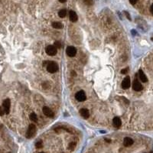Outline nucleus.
I'll return each mask as SVG.
<instances>
[{"instance_id":"4be33fe9","label":"nucleus","mask_w":153,"mask_h":153,"mask_svg":"<svg viewBox=\"0 0 153 153\" xmlns=\"http://www.w3.org/2000/svg\"><path fill=\"white\" fill-rule=\"evenodd\" d=\"M124 13H125V15H126V17L128 18L129 20H131V17H130V14H129L127 12H124Z\"/></svg>"},{"instance_id":"6ab92c4d","label":"nucleus","mask_w":153,"mask_h":153,"mask_svg":"<svg viewBox=\"0 0 153 153\" xmlns=\"http://www.w3.org/2000/svg\"><path fill=\"white\" fill-rule=\"evenodd\" d=\"M54 46L57 47V48H60V47H61V43L59 41H57L54 42Z\"/></svg>"},{"instance_id":"6e6552de","label":"nucleus","mask_w":153,"mask_h":153,"mask_svg":"<svg viewBox=\"0 0 153 153\" xmlns=\"http://www.w3.org/2000/svg\"><path fill=\"white\" fill-rule=\"evenodd\" d=\"M132 88L134 90H136V91H141L143 89V87L138 80H135L132 84Z\"/></svg>"},{"instance_id":"393cba45","label":"nucleus","mask_w":153,"mask_h":153,"mask_svg":"<svg viewBox=\"0 0 153 153\" xmlns=\"http://www.w3.org/2000/svg\"><path fill=\"white\" fill-rule=\"evenodd\" d=\"M150 12H151V13L153 15V4L151 6V7H150Z\"/></svg>"},{"instance_id":"0eeeda50","label":"nucleus","mask_w":153,"mask_h":153,"mask_svg":"<svg viewBox=\"0 0 153 153\" xmlns=\"http://www.w3.org/2000/svg\"><path fill=\"white\" fill-rule=\"evenodd\" d=\"M66 53L69 57H74L76 54V49L73 46H69L67 47Z\"/></svg>"},{"instance_id":"412c9836","label":"nucleus","mask_w":153,"mask_h":153,"mask_svg":"<svg viewBox=\"0 0 153 153\" xmlns=\"http://www.w3.org/2000/svg\"><path fill=\"white\" fill-rule=\"evenodd\" d=\"M4 113H5V112H4L3 108H2L1 107H0V116H3Z\"/></svg>"},{"instance_id":"aec40b11","label":"nucleus","mask_w":153,"mask_h":153,"mask_svg":"<svg viewBox=\"0 0 153 153\" xmlns=\"http://www.w3.org/2000/svg\"><path fill=\"white\" fill-rule=\"evenodd\" d=\"M36 147L37 148H41V147H42V142L41 141H39V142H38L37 143H36Z\"/></svg>"},{"instance_id":"2eb2a0df","label":"nucleus","mask_w":153,"mask_h":153,"mask_svg":"<svg viewBox=\"0 0 153 153\" xmlns=\"http://www.w3.org/2000/svg\"><path fill=\"white\" fill-rule=\"evenodd\" d=\"M52 27L54 28H56V29H61V28H62V27H63V25H62V24L59 22H54L52 23Z\"/></svg>"},{"instance_id":"1a4fd4ad","label":"nucleus","mask_w":153,"mask_h":153,"mask_svg":"<svg viewBox=\"0 0 153 153\" xmlns=\"http://www.w3.org/2000/svg\"><path fill=\"white\" fill-rule=\"evenodd\" d=\"M43 113H44V114L47 117H50V118H52L54 116V113L52 112V110L48 108V107H43Z\"/></svg>"},{"instance_id":"423d86ee","label":"nucleus","mask_w":153,"mask_h":153,"mask_svg":"<svg viewBox=\"0 0 153 153\" xmlns=\"http://www.w3.org/2000/svg\"><path fill=\"white\" fill-rule=\"evenodd\" d=\"M130 85H131V81H130V76H126V77L123 79L122 82V87L124 90H126L130 87Z\"/></svg>"},{"instance_id":"5701e85b","label":"nucleus","mask_w":153,"mask_h":153,"mask_svg":"<svg viewBox=\"0 0 153 153\" xmlns=\"http://www.w3.org/2000/svg\"><path fill=\"white\" fill-rule=\"evenodd\" d=\"M137 1H138V0H130V3L132 5H135L137 2Z\"/></svg>"},{"instance_id":"4468645a","label":"nucleus","mask_w":153,"mask_h":153,"mask_svg":"<svg viewBox=\"0 0 153 153\" xmlns=\"http://www.w3.org/2000/svg\"><path fill=\"white\" fill-rule=\"evenodd\" d=\"M138 76H139V79L141 80L142 82L143 83H146L148 81V79L146 77L145 74H144V72L142 70H138Z\"/></svg>"},{"instance_id":"cd10ccee","label":"nucleus","mask_w":153,"mask_h":153,"mask_svg":"<svg viewBox=\"0 0 153 153\" xmlns=\"http://www.w3.org/2000/svg\"><path fill=\"white\" fill-rule=\"evenodd\" d=\"M41 153H45V152H41Z\"/></svg>"},{"instance_id":"a878e982","label":"nucleus","mask_w":153,"mask_h":153,"mask_svg":"<svg viewBox=\"0 0 153 153\" xmlns=\"http://www.w3.org/2000/svg\"><path fill=\"white\" fill-rule=\"evenodd\" d=\"M66 1H67V0H59V2H62V3H64Z\"/></svg>"},{"instance_id":"9d476101","label":"nucleus","mask_w":153,"mask_h":153,"mask_svg":"<svg viewBox=\"0 0 153 153\" xmlns=\"http://www.w3.org/2000/svg\"><path fill=\"white\" fill-rule=\"evenodd\" d=\"M80 116H82L83 118H84V119H88L89 116H90L89 110L87 109H85V108H83V109H80Z\"/></svg>"},{"instance_id":"a211bd4d","label":"nucleus","mask_w":153,"mask_h":153,"mask_svg":"<svg viewBox=\"0 0 153 153\" xmlns=\"http://www.w3.org/2000/svg\"><path fill=\"white\" fill-rule=\"evenodd\" d=\"M84 2L85 4H87V6H91V5H93V0H84Z\"/></svg>"},{"instance_id":"bb28decb","label":"nucleus","mask_w":153,"mask_h":153,"mask_svg":"<svg viewBox=\"0 0 153 153\" xmlns=\"http://www.w3.org/2000/svg\"><path fill=\"white\" fill-rule=\"evenodd\" d=\"M106 141H107V142H110V140H109V139H107V138H106Z\"/></svg>"},{"instance_id":"ddd939ff","label":"nucleus","mask_w":153,"mask_h":153,"mask_svg":"<svg viewBox=\"0 0 153 153\" xmlns=\"http://www.w3.org/2000/svg\"><path fill=\"white\" fill-rule=\"evenodd\" d=\"M69 16H70V20L72 22H76L78 19L77 15H76L74 11H70Z\"/></svg>"},{"instance_id":"f8f14e48","label":"nucleus","mask_w":153,"mask_h":153,"mask_svg":"<svg viewBox=\"0 0 153 153\" xmlns=\"http://www.w3.org/2000/svg\"><path fill=\"white\" fill-rule=\"evenodd\" d=\"M133 140L132 138H130V137H126L123 140V145L126 147H130L133 144Z\"/></svg>"},{"instance_id":"f3484780","label":"nucleus","mask_w":153,"mask_h":153,"mask_svg":"<svg viewBox=\"0 0 153 153\" xmlns=\"http://www.w3.org/2000/svg\"><path fill=\"white\" fill-rule=\"evenodd\" d=\"M30 119L32 121H37L38 120V116H37V115L34 113H32L31 115H30Z\"/></svg>"},{"instance_id":"20e7f679","label":"nucleus","mask_w":153,"mask_h":153,"mask_svg":"<svg viewBox=\"0 0 153 153\" xmlns=\"http://www.w3.org/2000/svg\"><path fill=\"white\" fill-rule=\"evenodd\" d=\"M75 98L79 102H84V100H86V99H87V97H86V93L84 91L80 90V91H78L75 94Z\"/></svg>"},{"instance_id":"b1692460","label":"nucleus","mask_w":153,"mask_h":153,"mask_svg":"<svg viewBox=\"0 0 153 153\" xmlns=\"http://www.w3.org/2000/svg\"><path fill=\"white\" fill-rule=\"evenodd\" d=\"M127 70H128L127 68H126V69H123V70H122V74H126V73H127Z\"/></svg>"},{"instance_id":"f257e3e1","label":"nucleus","mask_w":153,"mask_h":153,"mask_svg":"<svg viewBox=\"0 0 153 153\" xmlns=\"http://www.w3.org/2000/svg\"><path fill=\"white\" fill-rule=\"evenodd\" d=\"M46 68L49 73H55L58 70V65L54 61H47Z\"/></svg>"},{"instance_id":"7ed1b4c3","label":"nucleus","mask_w":153,"mask_h":153,"mask_svg":"<svg viewBox=\"0 0 153 153\" xmlns=\"http://www.w3.org/2000/svg\"><path fill=\"white\" fill-rule=\"evenodd\" d=\"M45 52L49 56H54L57 54V49L54 45H48L45 48Z\"/></svg>"},{"instance_id":"9b49d317","label":"nucleus","mask_w":153,"mask_h":153,"mask_svg":"<svg viewBox=\"0 0 153 153\" xmlns=\"http://www.w3.org/2000/svg\"><path fill=\"white\" fill-rule=\"evenodd\" d=\"M113 126L116 127V128H119L121 126V124H122V122H121V119L119 117L116 116V117H115L113 119Z\"/></svg>"},{"instance_id":"dca6fc26","label":"nucleus","mask_w":153,"mask_h":153,"mask_svg":"<svg viewBox=\"0 0 153 153\" xmlns=\"http://www.w3.org/2000/svg\"><path fill=\"white\" fill-rule=\"evenodd\" d=\"M66 15H67V11L65 9H61V10H60L58 12V15L61 18H64L66 16Z\"/></svg>"},{"instance_id":"f03ea898","label":"nucleus","mask_w":153,"mask_h":153,"mask_svg":"<svg viewBox=\"0 0 153 153\" xmlns=\"http://www.w3.org/2000/svg\"><path fill=\"white\" fill-rule=\"evenodd\" d=\"M35 132H36V126L34 124H30L26 132V138H32L35 135Z\"/></svg>"},{"instance_id":"39448f33","label":"nucleus","mask_w":153,"mask_h":153,"mask_svg":"<svg viewBox=\"0 0 153 153\" xmlns=\"http://www.w3.org/2000/svg\"><path fill=\"white\" fill-rule=\"evenodd\" d=\"M2 107H3V109H4L5 113L8 114L9 112H10V107H11L10 100H9L8 99H5L3 101V103H2Z\"/></svg>"}]
</instances>
